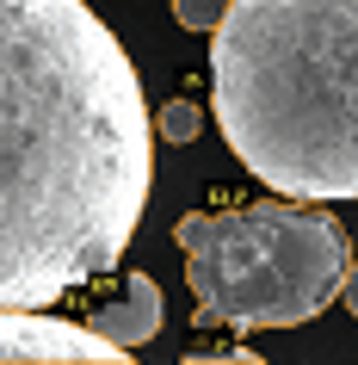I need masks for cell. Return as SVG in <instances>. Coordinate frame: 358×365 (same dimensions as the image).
Masks as SVG:
<instances>
[{"label": "cell", "instance_id": "obj_1", "mask_svg": "<svg viewBox=\"0 0 358 365\" xmlns=\"http://www.w3.org/2000/svg\"><path fill=\"white\" fill-rule=\"evenodd\" d=\"M154 180V118L87 0H0V304L112 272Z\"/></svg>", "mask_w": 358, "mask_h": 365}, {"label": "cell", "instance_id": "obj_6", "mask_svg": "<svg viewBox=\"0 0 358 365\" xmlns=\"http://www.w3.org/2000/svg\"><path fill=\"white\" fill-rule=\"evenodd\" d=\"M154 130L167 136V143H191V136L204 130V112H198L191 99H167V106L154 112Z\"/></svg>", "mask_w": 358, "mask_h": 365}, {"label": "cell", "instance_id": "obj_7", "mask_svg": "<svg viewBox=\"0 0 358 365\" xmlns=\"http://www.w3.org/2000/svg\"><path fill=\"white\" fill-rule=\"evenodd\" d=\"M223 13H228V0H173V19L186 31H216Z\"/></svg>", "mask_w": 358, "mask_h": 365}, {"label": "cell", "instance_id": "obj_3", "mask_svg": "<svg viewBox=\"0 0 358 365\" xmlns=\"http://www.w3.org/2000/svg\"><path fill=\"white\" fill-rule=\"evenodd\" d=\"M198 316L223 328H302L334 304L352 267L346 230L309 205L191 211L173 223Z\"/></svg>", "mask_w": 358, "mask_h": 365}, {"label": "cell", "instance_id": "obj_2", "mask_svg": "<svg viewBox=\"0 0 358 365\" xmlns=\"http://www.w3.org/2000/svg\"><path fill=\"white\" fill-rule=\"evenodd\" d=\"M216 124L290 198H358V0H228L210 50Z\"/></svg>", "mask_w": 358, "mask_h": 365}, {"label": "cell", "instance_id": "obj_8", "mask_svg": "<svg viewBox=\"0 0 358 365\" xmlns=\"http://www.w3.org/2000/svg\"><path fill=\"white\" fill-rule=\"evenodd\" d=\"M339 304H346V316H358V267H346V279H339V291H334Z\"/></svg>", "mask_w": 358, "mask_h": 365}, {"label": "cell", "instance_id": "obj_5", "mask_svg": "<svg viewBox=\"0 0 358 365\" xmlns=\"http://www.w3.org/2000/svg\"><path fill=\"white\" fill-rule=\"evenodd\" d=\"M161 316H167V309H161V285H154L149 272H130V279H117L112 297H99V304L87 309V328L130 353V346H142V341L161 334Z\"/></svg>", "mask_w": 358, "mask_h": 365}, {"label": "cell", "instance_id": "obj_4", "mask_svg": "<svg viewBox=\"0 0 358 365\" xmlns=\"http://www.w3.org/2000/svg\"><path fill=\"white\" fill-rule=\"evenodd\" d=\"M0 359H124V346H112L87 322L0 304Z\"/></svg>", "mask_w": 358, "mask_h": 365}]
</instances>
